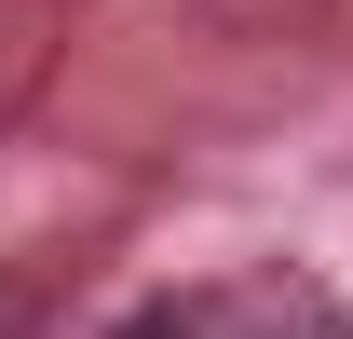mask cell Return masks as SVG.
<instances>
[{
	"label": "cell",
	"mask_w": 353,
	"mask_h": 339,
	"mask_svg": "<svg viewBox=\"0 0 353 339\" xmlns=\"http://www.w3.org/2000/svg\"><path fill=\"white\" fill-rule=\"evenodd\" d=\"M109 339H353V312L299 258H245V271H190V285L136 298Z\"/></svg>",
	"instance_id": "obj_1"
},
{
	"label": "cell",
	"mask_w": 353,
	"mask_h": 339,
	"mask_svg": "<svg viewBox=\"0 0 353 339\" xmlns=\"http://www.w3.org/2000/svg\"><path fill=\"white\" fill-rule=\"evenodd\" d=\"M0 339H41V285H14V271H0Z\"/></svg>",
	"instance_id": "obj_2"
}]
</instances>
